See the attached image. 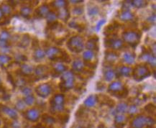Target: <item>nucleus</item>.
<instances>
[{"instance_id":"obj_1","label":"nucleus","mask_w":156,"mask_h":128,"mask_svg":"<svg viewBox=\"0 0 156 128\" xmlns=\"http://www.w3.org/2000/svg\"><path fill=\"white\" fill-rule=\"evenodd\" d=\"M47 29L49 37H53V41L57 44H62L69 34L68 30L58 22L48 25Z\"/></svg>"},{"instance_id":"obj_2","label":"nucleus","mask_w":156,"mask_h":128,"mask_svg":"<svg viewBox=\"0 0 156 128\" xmlns=\"http://www.w3.org/2000/svg\"><path fill=\"white\" fill-rule=\"evenodd\" d=\"M45 55L51 61H63L66 63H69L71 61L69 55L66 52L58 48L57 47L49 46L45 50Z\"/></svg>"},{"instance_id":"obj_3","label":"nucleus","mask_w":156,"mask_h":128,"mask_svg":"<svg viewBox=\"0 0 156 128\" xmlns=\"http://www.w3.org/2000/svg\"><path fill=\"white\" fill-rule=\"evenodd\" d=\"M140 31L135 30H129L122 33L123 42L127 43L129 46L135 48L138 45L141 39Z\"/></svg>"},{"instance_id":"obj_4","label":"nucleus","mask_w":156,"mask_h":128,"mask_svg":"<svg viewBox=\"0 0 156 128\" xmlns=\"http://www.w3.org/2000/svg\"><path fill=\"white\" fill-rule=\"evenodd\" d=\"M108 92L119 99H123L127 97L128 89L122 82L115 81L109 84Z\"/></svg>"},{"instance_id":"obj_5","label":"nucleus","mask_w":156,"mask_h":128,"mask_svg":"<svg viewBox=\"0 0 156 128\" xmlns=\"http://www.w3.org/2000/svg\"><path fill=\"white\" fill-rule=\"evenodd\" d=\"M75 85V75L73 71H66L61 78L59 87L61 91L66 92L73 89Z\"/></svg>"},{"instance_id":"obj_6","label":"nucleus","mask_w":156,"mask_h":128,"mask_svg":"<svg viewBox=\"0 0 156 128\" xmlns=\"http://www.w3.org/2000/svg\"><path fill=\"white\" fill-rule=\"evenodd\" d=\"M65 96L62 94H56L51 98L50 105H51V111L53 113L62 112L65 109Z\"/></svg>"},{"instance_id":"obj_7","label":"nucleus","mask_w":156,"mask_h":128,"mask_svg":"<svg viewBox=\"0 0 156 128\" xmlns=\"http://www.w3.org/2000/svg\"><path fill=\"white\" fill-rule=\"evenodd\" d=\"M66 45L70 51L73 53H79L83 51L84 47V42L81 36L74 35L68 41Z\"/></svg>"},{"instance_id":"obj_8","label":"nucleus","mask_w":156,"mask_h":128,"mask_svg":"<svg viewBox=\"0 0 156 128\" xmlns=\"http://www.w3.org/2000/svg\"><path fill=\"white\" fill-rule=\"evenodd\" d=\"M132 74L134 79L137 81H143L145 78L149 77L151 75V71L145 64H139L137 65L133 69Z\"/></svg>"},{"instance_id":"obj_9","label":"nucleus","mask_w":156,"mask_h":128,"mask_svg":"<svg viewBox=\"0 0 156 128\" xmlns=\"http://www.w3.org/2000/svg\"><path fill=\"white\" fill-rule=\"evenodd\" d=\"M155 123V120L152 117L144 115H138L131 122V128H144L146 126H152Z\"/></svg>"},{"instance_id":"obj_10","label":"nucleus","mask_w":156,"mask_h":128,"mask_svg":"<svg viewBox=\"0 0 156 128\" xmlns=\"http://www.w3.org/2000/svg\"><path fill=\"white\" fill-rule=\"evenodd\" d=\"M105 46L113 51H117V50L122 48L124 46V42L122 39L116 37V35L106 37L105 39Z\"/></svg>"},{"instance_id":"obj_11","label":"nucleus","mask_w":156,"mask_h":128,"mask_svg":"<svg viewBox=\"0 0 156 128\" xmlns=\"http://www.w3.org/2000/svg\"><path fill=\"white\" fill-rule=\"evenodd\" d=\"M83 63H84L86 66L89 67L90 69H95L97 67V64L98 62L97 55L96 52L91 51H85L83 54Z\"/></svg>"},{"instance_id":"obj_12","label":"nucleus","mask_w":156,"mask_h":128,"mask_svg":"<svg viewBox=\"0 0 156 128\" xmlns=\"http://www.w3.org/2000/svg\"><path fill=\"white\" fill-rule=\"evenodd\" d=\"M53 91V87L48 83L41 84L35 88V92L42 98H46Z\"/></svg>"},{"instance_id":"obj_13","label":"nucleus","mask_w":156,"mask_h":128,"mask_svg":"<svg viewBox=\"0 0 156 128\" xmlns=\"http://www.w3.org/2000/svg\"><path fill=\"white\" fill-rule=\"evenodd\" d=\"M140 59L145 61L146 63H148L150 66L155 68V57L149 50L144 48L143 47V51H142L141 55L140 56Z\"/></svg>"},{"instance_id":"obj_14","label":"nucleus","mask_w":156,"mask_h":128,"mask_svg":"<svg viewBox=\"0 0 156 128\" xmlns=\"http://www.w3.org/2000/svg\"><path fill=\"white\" fill-rule=\"evenodd\" d=\"M24 116H25V119H27L28 121L35 123L40 119L41 112H40L39 109H36V108H31V109L25 112Z\"/></svg>"},{"instance_id":"obj_15","label":"nucleus","mask_w":156,"mask_h":128,"mask_svg":"<svg viewBox=\"0 0 156 128\" xmlns=\"http://www.w3.org/2000/svg\"><path fill=\"white\" fill-rule=\"evenodd\" d=\"M68 67L66 66L61 62L55 61L52 64V71H53V76H58L59 75L63 74L67 71Z\"/></svg>"},{"instance_id":"obj_16","label":"nucleus","mask_w":156,"mask_h":128,"mask_svg":"<svg viewBox=\"0 0 156 128\" xmlns=\"http://www.w3.org/2000/svg\"><path fill=\"white\" fill-rule=\"evenodd\" d=\"M0 113L3 114V115H6L12 119H14V120L17 119L18 117L17 112L16 110L12 108L2 105H0Z\"/></svg>"},{"instance_id":"obj_17","label":"nucleus","mask_w":156,"mask_h":128,"mask_svg":"<svg viewBox=\"0 0 156 128\" xmlns=\"http://www.w3.org/2000/svg\"><path fill=\"white\" fill-rule=\"evenodd\" d=\"M115 71V76L117 78L122 76L129 77L133 73V69L129 66H121L117 67V69Z\"/></svg>"},{"instance_id":"obj_18","label":"nucleus","mask_w":156,"mask_h":128,"mask_svg":"<svg viewBox=\"0 0 156 128\" xmlns=\"http://www.w3.org/2000/svg\"><path fill=\"white\" fill-rule=\"evenodd\" d=\"M35 74L36 77L39 79H46L49 75L48 67L45 65L37 66L35 69Z\"/></svg>"},{"instance_id":"obj_19","label":"nucleus","mask_w":156,"mask_h":128,"mask_svg":"<svg viewBox=\"0 0 156 128\" xmlns=\"http://www.w3.org/2000/svg\"><path fill=\"white\" fill-rule=\"evenodd\" d=\"M99 37L97 36H93L88 40L86 43V48L88 51L97 52L99 51Z\"/></svg>"},{"instance_id":"obj_20","label":"nucleus","mask_w":156,"mask_h":128,"mask_svg":"<svg viewBox=\"0 0 156 128\" xmlns=\"http://www.w3.org/2000/svg\"><path fill=\"white\" fill-rule=\"evenodd\" d=\"M85 64L83 61L80 59H76L73 62L72 64V69H73V73H76L78 74H83L86 71Z\"/></svg>"},{"instance_id":"obj_21","label":"nucleus","mask_w":156,"mask_h":128,"mask_svg":"<svg viewBox=\"0 0 156 128\" xmlns=\"http://www.w3.org/2000/svg\"><path fill=\"white\" fill-rule=\"evenodd\" d=\"M103 76L105 81H111L115 76V71L112 69L111 65L104 66L103 68Z\"/></svg>"},{"instance_id":"obj_22","label":"nucleus","mask_w":156,"mask_h":128,"mask_svg":"<svg viewBox=\"0 0 156 128\" xmlns=\"http://www.w3.org/2000/svg\"><path fill=\"white\" fill-rule=\"evenodd\" d=\"M118 58H119V55L117 53L113 51H105V61H106V63L108 65H112L115 63L116 61H117Z\"/></svg>"},{"instance_id":"obj_23","label":"nucleus","mask_w":156,"mask_h":128,"mask_svg":"<svg viewBox=\"0 0 156 128\" xmlns=\"http://www.w3.org/2000/svg\"><path fill=\"white\" fill-rule=\"evenodd\" d=\"M119 29V24L116 22H114L113 23L110 24L105 27V32H104V35L107 36V37H110V36H115L116 33Z\"/></svg>"},{"instance_id":"obj_24","label":"nucleus","mask_w":156,"mask_h":128,"mask_svg":"<svg viewBox=\"0 0 156 128\" xmlns=\"http://www.w3.org/2000/svg\"><path fill=\"white\" fill-rule=\"evenodd\" d=\"M119 17L122 21L129 22V23H134V22H135V14L132 12L131 11L122 10V12L119 14Z\"/></svg>"},{"instance_id":"obj_25","label":"nucleus","mask_w":156,"mask_h":128,"mask_svg":"<svg viewBox=\"0 0 156 128\" xmlns=\"http://www.w3.org/2000/svg\"><path fill=\"white\" fill-rule=\"evenodd\" d=\"M51 9H50L49 6L46 4H43L41 6L37 8L35 10V15L39 18H44L46 17L48 14L50 12Z\"/></svg>"},{"instance_id":"obj_26","label":"nucleus","mask_w":156,"mask_h":128,"mask_svg":"<svg viewBox=\"0 0 156 128\" xmlns=\"http://www.w3.org/2000/svg\"><path fill=\"white\" fill-rule=\"evenodd\" d=\"M34 69L32 66L27 64H22L19 69V73L22 76H29L33 73Z\"/></svg>"},{"instance_id":"obj_27","label":"nucleus","mask_w":156,"mask_h":128,"mask_svg":"<svg viewBox=\"0 0 156 128\" xmlns=\"http://www.w3.org/2000/svg\"><path fill=\"white\" fill-rule=\"evenodd\" d=\"M127 120V117L122 114H118L115 118V123L117 128H122Z\"/></svg>"},{"instance_id":"obj_28","label":"nucleus","mask_w":156,"mask_h":128,"mask_svg":"<svg viewBox=\"0 0 156 128\" xmlns=\"http://www.w3.org/2000/svg\"><path fill=\"white\" fill-rule=\"evenodd\" d=\"M98 101V97L97 95H94V94H91L89 96L86 100L84 101V106L88 108L90 107H93L97 105Z\"/></svg>"},{"instance_id":"obj_29","label":"nucleus","mask_w":156,"mask_h":128,"mask_svg":"<svg viewBox=\"0 0 156 128\" xmlns=\"http://www.w3.org/2000/svg\"><path fill=\"white\" fill-rule=\"evenodd\" d=\"M56 13L58 17H59L60 19H61L64 22H67L70 17V12L67 7H64L58 9V12Z\"/></svg>"},{"instance_id":"obj_30","label":"nucleus","mask_w":156,"mask_h":128,"mask_svg":"<svg viewBox=\"0 0 156 128\" xmlns=\"http://www.w3.org/2000/svg\"><path fill=\"white\" fill-rule=\"evenodd\" d=\"M123 61L128 65H131L135 63V53L133 52H126L123 55Z\"/></svg>"},{"instance_id":"obj_31","label":"nucleus","mask_w":156,"mask_h":128,"mask_svg":"<svg viewBox=\"0 0 156 128\" xmlns=\"http://www.w3.org/2000/svg\"><path fill=\"white\" fill-rule=\"evenodd\" d=\"M45 56V53L43 50H42L40 48H37L35 50L33 53V59L35 61L39 62L41 61L42 60L44 59V58Z\"/></svg>"},{"instance_id":"obj_32","label":"nucleus","mask_w":156,"mask_h":128,"mask_svg":"<svg viewBox=\"0 0 156 128\" xmlns=\"http://www.w3.org/2000/svg\"><path fill=\"white\" fill-rule=\"evenodd\" d=\"M32 13V7L29 5H24L21 7L20 9V15L23 16V17L28 18L30 17Z\"/></svg>"},{"instance_id":"obj_33","label":"nucleus","mask_w":156,"mask_h":128,"mask_svg":"<svg viewBox=\"0 0 156 128\" xmlns=\"http://www.w3.org/2000/svg\"><path fill=\"white\" fill-rule=\"evenodd\" d=\"M12 61V58L6 54H0V66L4 67L9 65Z\"/></svg>"},{"instance_id":"obj_34","label":"nucleus","mask_w":156,"mask_h":128,"mask_svg":"<svg viewBox=\"0 0 156 128\" xmlns=\"http://www.w3.org/2000/svg\"><path fill=\"white\" fill-rule=\"evenodd\" d=\"M69 2L67 1H63V0H60V1H54L51 4L52 7L55 8V9H62V8L67 7Z\"/></svg>"},{"instance_id":"obj_35","label":"nucleus","mask_w":156,"mask_h":128,"mask_svg":"<svg viewBox=\"0 0 156 128\" xmlns=\"http://www.w3.org/2000/svg\"><path fill=\"white\" fill-rule=\"evenodd\" d=\"M45 18L47 19L48 25L55 23V22H57V19H58L57 13L51 10L50 11V12L48 14V15L46 16V17Z\"/></svg>"},{"instance_id":"obj_36","label":"nucleus","mask_w":156,"mask_h":128,"mask_svg":"<svg viewBox=\"0 0 156 128\" xmlns=\"http://www.w3.org/2000/svg\"><path fill=\"white\" fill-rule=\"evenodd\" d=\"M128 108H129V106H128L127 103L120 102L117 105L116 110H117V112L118 114H122V115H123L124 113L127 112Z\"/></svg>"},{"instance_id":"obj_37","label":"nucleus","mask_w":156,"mask_h":128,"mask_svg":"<svg viewBox=\"0 0 156 128\" xmlns=\"http://www.w3.org/2000/svg\"><path fill=\"white\" fill-rule=\"evenodd\" d=\"M132 7H135L136 8H144L147 5V1L143 0H135V1H129Z\"/></svg>"},{"instance_id":"obj_38","label":"nucleus","mask_w":156,"mask_h":128,"mask_svg":"<svg viewBox=\"0 0 156 128\" xmlns=\"http://www.w3.org/2000/svg\"><path fill=\"white\" fill-rule=\"evenodd\" d=\"M30 38L28 35H24L22 37L20 42V46L22 48H26L29 45Z\"/></svg>"},{"instance_id":"obj_39","label":"nucleus","mask_w":156,"mask_h":128,"mask_svg":"<svg viewBox=\"0 0 156 128\" xmlns=\"http://www.w3.org/2000/svg\"><path fill=\"white\" fill-rule=\"evenodd\" d=\"M43 121L44 123L48 125H53L55 123V119L53 117H51V116L44 115L43 117Z\"/></svg>"},{"instance_id":"obj_40","label":"nucleus","mask_w":156,"mask_h":128,"mask_svg":"<svg viewBox=\"0 0 156 128\" xmlns=\"http://www.w3.org/2000/svg\"><path fill=\"white\" fill-rule=\"evenodd\" d=\"M23 101L25 102L26 105L28 106H31L33 105L35 101V98L33 94L27 96V97H25L23 99Z\"/></svg>"},{"instance_id":"obj_41","label":"nucleus","mask_w":156,"mask_h":128,"mask_svg":"<svg viewBox=\"0 0 156 128\" xmlns=\"http://www.w3.org/2000/svg\"><path fill=\"white\" fill-rule=\"evenodd\" d=\"M0 8L2 10L4 15H10L12 12V6L9 4H2Z\"/></svg>"},{"instance_id":"obj_42","label":"nucleus","mask_w":156,"mask_h":128,"mask_svg":"<svg viewBox=\"0 0 156 128\" xmlns=\"http://www.w3.org/2000/svg\"><path fill=\"white\" fill-rule=\"evenodd\" d=\"M69 26L71 27H72V28L78 30H79V32L83 31V29H84V25H80V24L76 23L75 21L71 22V23H69Z\"/></svg>"},{"instance_id":"obj_43","label":"nucleus","mask_w":156,"mask_h":128,"mask_svg":"<svg viewBox=\"0 0 156 128\" xmlns=\"http://www.w3.org/2000/svg\"><path fill=\"white\" fill-rule=\"evenodd\" d=\"M99 8L96 7V6H93V7L88 8V15L91 16V17L97 15L98 14H99Z\"/></svg>"},{"instance_id":"obj_44","label":"nucleus","mask_w":156,"mask_h":128,"mask_svg":"<svg viewBox=\"0 0 156 128\" xmlns=\"http://www.w3.org/2000/svg\"><path fill=\"white\" fill-rule=\"evenodd\" d=\"M10 38H11V35L9 32L3 30L1 33H0V40H2V41L8 42V41H9Z\"/></svg>"},{"instance_id":"obj_45","label":"nucleus","mask_w":156,"mask_h":128,"mask_svg":"<svg viewBox=\"0 0 156 128\" xmlns=\"http://www.w3.org/2000/svg\"><path fill=\"white\" fill-rule=\"evenodd\" d=\"M16 108L17 109V110L19 111H23L25 109V104L23 100H18L16 103Z\"/></svg>"},{"instance_id":"obj_46","label":"nucleus","mask_w":156,"mask_h":128,"mask_svg":"<svg viewBox=\"0 0 156 128\" xmlns=\"http://www.w3.org/2000/svg\"><path fill=\"white\" fill-rule=\"evenodd\" d=\"M73 13L76 15H81L83 13V7H76L73 9Z\"/></svg>"},{"instance_id":"obj_47","label":"nucleus","mask_w":156,"mask_h":128,"mask_svg":"<svg viewBox=\"0 0 156 128\" xmlns=\"http://www.w3.org/2000/svg\"><path fill=\"white\" fill-rule=\"evenodd\" d=\"M137 106L133 105L129 106V108H128L127 112L129 113L130 115H135L136 112H137Z\"/></svg>"},{"instance_id":"obj_48","label":"nucleus","mask_w":156,"mask_h":128,"mask_svg":"<svg viewBox=\"0 0 156 128\" xmlns=\"http://www.w3.org/2000/svg\"><path fill=\"white\" fill-rule=\"evenodd\" d=\"M22 93L23 94L25 97H27V96L33 94L31 89H30V88H28V87H23V89H22Z\"/></svg>"},{"instance_id":"obj_49","label":"nucleus","mask_w":156,"mask_h":128,"mask_svg":"<svg viewBox=\"0 0 156 128\" xmlns=\"http://www.w3.org/2000/svg\"><path fill=\"white\" fill-rule=\"evenodd\" d=\"M15 59L16 61L19 62V63H22V62L26 61V57L25 55H21V54H18L17 55H16Z\"/></svg>"},{"instance_id":"obj_50","label":"nucleus","mask_w":156,"mask_h":128,"mask_svg":"<svg viewBox=\"0 0 156 128\" xmlns=\"http://www.w3.org/2000/svg\"><path fill=\"white\" fill-rule=\"evenodd\" d=\"M105 23H106V20H100V21H99V23H98L97 25H96V30H97V31H99L101 26H102Z\"/></svg>"},{"instance_id":"obj_51","label":"nucleus","mask_w":156,"mask_h":128,"mask_svg":"<svg viewBox=\"0 0 156 128\" xmlns=\"http://www.w3.org/2000/svg\"><path fill=\"white\" fill-rule=\"evenodd\" d=\"M9 47V42L4 41L0 40V48H8Z\"/></svg>"},{"instance_id":"obj_52","label":"nucleus","mask_w":156,"mask_h":128,"mask_svg":"<svg viewBox=\"0 0 156 128\" xmlns=\"http://www.w3.org/2000/svg\"><path fill=\"white\" fill-rule=\"evenodd\" d=\"M11 127L12 128H20V125L19 123H17V121H14L13 123L11 124Z\"/></svg>"},{"instance_id":"obj_53","label":"nucleus","mask_w":156,"mask_h":128,"mask_svg":"<svg viewBox=\"0 0 156 128\" xmlns=\"http://www.w3.org/2000/svg\"><path fill=\"white\" fill-rule=\"evenodd\" d=\"M4 15H4L3 12H2V10L1 8H0V21L2 20V18L4 17Z\"/></svg>"},{"instance_id":"obj_54","label":"nucleus","mask_w":156,"mask_h":128,"mask_svg":"<svg viewBox=\"0 0 156 128\" xmlns=\"http://www.w3.org/2000/svg\"><path fill=\"white\" fill-rule=\"evenodd\" d=\"M71 2H73V3H79V2H83V1H71Z\"/></svg>"},{"instance_id":"obj_55","label":"nucleus","mask_w":156,"mask_h":128,"mask_svg":"<svg viewBox=\"0 0 156 128\" xmlns=\"http://www.w3.org/2000/svg\"><path fill=\"white\" fill-rule=\"evenodd\" d=\"M36 128H47V127H44V126H42V125H38L37 127H36Z\"/></svg>"},{"instance_id":"obj_56","label":"nucleus","mask_w":156,"mask_h":128,"mask_svg":"<svg viewBox=\"0 0 156 128\" xmlns=\"http://www.w3.org/2000/svg\"><path fill=\"white\" fill-rule=\"evenodd\" d=\"M99 128H105V126H104V125H99Z\"/></svg>"},{"instance_id":"obj_57","label":"nucleus","mask_w":156,"mask_h":128,"mask_svg":"<svg viewBox=\"0 0 156 128\" xmlns=\"http://www.w3.org/2000/svg\"><path fill=\"white\" fill-rule=\"evenodd\" d=\"M2 84V81H1V79H0V86Z\"/></svg>"},{"instance_id":"obj_58","label":"nucleus","mask_w":156,"mask_h":128,"mask_svg":"<svg viewBox=\"0 0 156 128\" xmlns=\"http://www.w3.org/2000/svg\"><path fill=\"white\" fill-rule=\"evenodd\" d=\"M74 128H81V127H74Z\"/></svg>"},{"instance_id":"obj_59","label":"nucleus","mask_w":156,"mask_h":128,"mask_svg":"<svg viewBox=\"0 0 156 128\" xmlns=\"http://www.w3.org/2000/svg\"><path fill=\"white\" fill-rule=\"evenodd\" d=\"M0 125H1V121H0Z\"/></svg>"}]
</instances>
